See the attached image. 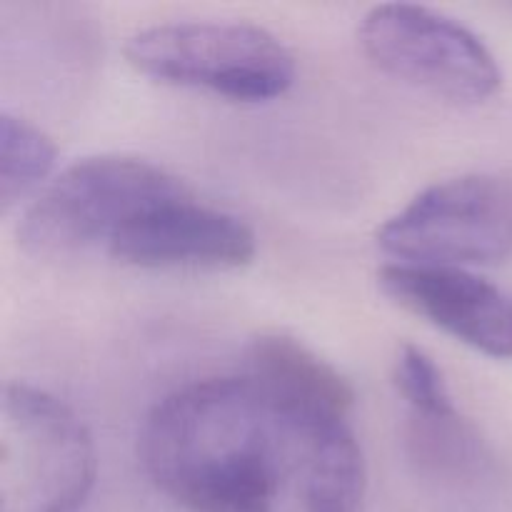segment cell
Instances as JSON below:
<instances>
[{"label":"cell","mask_w":512,"mask_h":512,"mask_svg":"<svg viewBox=\"0 0 512 512\" xmlns=\"http://www.w3.org/2000/svg\"><path fill=\"white\" fill-rule=\"evenodd\" d=\"M155 488L190 512H360L365 458L348 418L253 375L165 395L140 430Z\"/></svg>","instance_id":"6da1fadb"},{"label":"cell","mask_w":512,"mask_h":512,"mask_svg":"<svg viewBox=\"0 0 512 512\" xmlns=\"http://www.w3.org/2000/svg\"><path fill=\"white\" fill-rule=\"evenodd\" d=\"M183 193L188 188L150 160L93 155L65 168L40 190L23 213L18 240L38 258L108 250L130 220Z\"/></svg>","instance_id":"7a4b0ae2"},{"label":"cell","mask_w":512,"mask_h":512,"mask_svg":"<svg viewBox=\"0 0 512 512\" xmlns=\"http://www.w3.org/2000/svg\"><path fill=\"white\" fill-rule=\"evenodd\" d=\"M98 475L90 430L30 383L0 393V512H78Z\"/></svg>","instance_id":"3957f363"},{"label":"cell","mask_w":512,"mask_h":512,"mask_svg":"<svg viewBox=\"0 0 512 512\" xmlns=\"http://www.w3.org/2000/svg\"><path fill=\"white\" fill-rule=\"evenodd\" d=\"M125 58L158 83L208 90L238 103H268L288 93L295 80L293 53L270 30L250 23L153 25L130 35Z\"/></svg>","instance_id":"277c9868"},{"label":"cell","mask_w":512,"mask_h":512,"mask_svg":"<svg viewBox=\"0 0 512 512\" xmlns=\"http://www.w3.org/2000/svg\"><path fill=\"white\" fill-rule=\"evenodd\" d=\"M378 245L403 265L473 268L512 253V185L458 175L415 195L378 230Z\"/></svg>","instance_id":"5b68a950"},{"label":"cell","mask_w":512,"mask_h":512,"mask_svg":"<svg viewBox=\"0 0 512 512\" xmlns=\"http://www.w3.org/2000/svg\"><path fill=\"white\" fill-rule=\"evenodd\" d=\"M358 38L383 73L453 103H483L503 83V70L483 38L425 5H375Z\"/></svg>","instance_id":"8992f818"},{"label":"cell","mask_w":512,"mask_h":512,"mask_svg":"<svg viewBox=\"0 0 512 512\" xmlns=\"http://www.w3.org/2000/svg\"><path fill=\"white\" fill-rule=\"evenodd\" d=\"M108 255L145 270L225 273L255 258V233L243 218L198 203L188 190L130 220Z\"/></svg>","instance_id":"52a82bcc"},{"label":"cell","mask_w":512,"mask_h":512,"mask_svg":"<svg viewBox=\"0 0 512 512\" xmlns=\"http://www.w3.org/2000/svg\"><path fill=\"white\" fill-rule=\"evenodd\" d=\"M378 285L395 305L490 358H512V300L463 268L390 263Z\"/></svg>","instance_id":"ba28073f"},{"label":"cell","mask_w":512,"mask_h":512,"mask_svg":"<svg viewBox=\"0 0 512 512\" xmlns=\"http://www.w3.org/2000/svg\"><path fill=\"white\" fill-rule=\"evenodd\" d=\"M245 373L295 400L348 418L355 393L313 348L285 333H263L245 348Z\"/></svg>","instance_id":"9c48e42d"},{"label":"cell","mask_w":512,"mask_h":512,"mask_svg":"<svg viewBox=\"0 0 512 512\" xmlns=\"http://www.w3.org/2000/svg\"><path fill=\"white\" fill-rule=\"evenodd\" d=\"M58 160L53 138L23 115L0 113V208L38 193L48 183Z\"/></svg>","instance_id":"30bf717a"},{"label":"cell","mask_w":512,"mask_h":512,"mask_svg":"<svg viewBox=\"0 0 512 512\" xmlns=\"http://www.w3.org/2000/svg\"><path fill=\"white\" fill-rule=\"evenodd\" d=\"M408 448L420 468L448 478L475 473L485 460L478 433L460 413L440 418L410 415Z\"/></svg>","instance_id":"8fae6325"},{"label":"cell","mask_w":512,"mask_h":512,"mask_svg":"<svg viewBox=\"0 0 512 512\" xmlns=\"http://www.w3.org/2000/svg\"><path fill=\"white\" fill-rule=\"evenodd\" d=\"M393 380L400 398L408 405L410 415L440 418V415L458 413L443 370L418 345H400L398 355H395Z\"/></svg>","instance_id":"7c38bea8"}]
</instances>
